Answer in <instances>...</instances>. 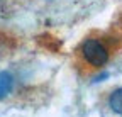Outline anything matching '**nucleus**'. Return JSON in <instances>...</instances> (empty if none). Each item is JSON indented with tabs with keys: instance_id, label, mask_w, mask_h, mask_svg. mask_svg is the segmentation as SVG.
Returning a JSON list of instances; mask_svg holds the SVG:
<instances>
[{
	"instance_id": "obj_1",
	"label": "nucleus",
	"mask_w": 122,
	"mask_h": 117,
	"mask_svg": "<svg viewBox=\"0 0 122 117\" xmlns=\"http://www.w3.org/2000/svg\"><path fill=\"white\" fill-rule=\"evenodd\" d=\"M81 54L83 58L95 68H102L109 61V51L107 48L97 39H86L81 44Z\"/></svg>"
},
{
	"instance_id": "obj_2",
	"label": "nucleus",
	"mask_w": 122,
	"mask_h": 117,
	"mask_svg": "<svg viewBox=\"0 0 122 117\" xmlns=\"http://www.w3.org/2000/svg\"><path fill=\"white\" fill-rule=\"evenodd\" d=\"M14 76H12V73L9 71H0V100L9 97L14 90Z\"/></svg>"
},
{
	"instance_id": "obj_3",
	"label": "nucleus",
	"mask_w": 122,
	"mask_h": 117,
	"mask_svg": "<svg viewBox=\"0 0 122 117\" xmlns=\"http://www.w3.org/2000/svg\"><path fill=\"white\" fill-rule=\"evenodd\" d=\"M109 107L112 109V112L122 115V86L120 88H115L110 97H109Z\"/></svg>"
}]
</instances>
